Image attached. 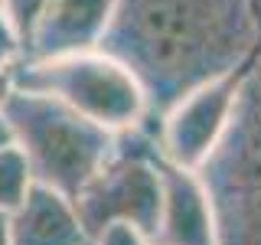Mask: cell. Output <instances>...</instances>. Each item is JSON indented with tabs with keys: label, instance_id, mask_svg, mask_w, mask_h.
<instances>
[{
	"label": "cell",
	"instance_id": "cell-12",
	"mask_svg": "<svg viewBox=\"0 0 261 245\" xmlns=\"http://www.w3.org/2000/svg\"><path fill=\"white\" fill-rule=\"evenodd\" d=\"M20 59H23V43L16 36V30L10 27V20H7L4 4H0V69H13Z\"/></svg>",
	"mask_w": 261,
	"mask_h": 245
},
{
	"label": "cell",
	"instance_id": "cell-2",
	"mask_svg": "<svg viewBox=\"0 0 261 245\" xmlns=\"http://www.w3.org/2000/svg\"><path fill=\"white\" fill-rule=\"evenodd\" d=\"M0 121L27 160L33 183L59 190L69 200L111 160L121 134L79 114L62 98L16 85L0 108Z\"/></svg>",
	"mask_w": 261,
	"mask_h": 245
},
{
	"label": "cell",
	"instance_id": "cell-10",
	"mask_svg": "<svg viewBox=\"0 0 261 245\" xmlns=\"http://www.w3.org/2000/svg\"><path fill=\"white\" fill-rule=\"evenodd\" d=\"M33 186V177H30V167L23 160V154L16 151V144H4L0 147V212H10L23 203V196L30 193Z\"/></svg>",
	"mask_w": 261,
	"mask_h": 245
},
{
	"label": "cell",
	"instance_id": "cell-7",
	"mask_svg": "<svg viewBox=\"0 0 261 245\" xmlns=\"http://www.w3.org/2000/svg\"><path fill=\"white\" fill-rule=\"evenodd\" d=\"M157 174H160V219L153 242L157 245H219L216 216H212L209 190L199 170L179 167L163 157L157 147Z\"/></svg>",
	"mask_w": 261,
	"mask_h": 245
},
{
	"label": "cell",
	"instance_id": "cell-11",
	"mask_svg": "<svg viewBox=\"0 0 261 245\" xmlns=\"http://www.w3.org/2000/svg\"><path fill=\"white\" fill-rule=\"evenodd\" d=\"M0 4H4V13L10 20V27L16 30V36L23 43V56H27V43H30V36L36 30V23H39L49 0H0Z\"/></svg>",
	"mask_w": 261,
	"mask_h": 245
},
{
	"label": "cell",
	"instance_id": "cell-15",
	"mask_svg": "<svg viewBox=\"0 0 261 245\" xmlns=\"http://www.w3.org/2000/svg\"><path fill=\"white\" fill-rule=\"evenodd\" d=\"M0 245H10V216L0 212Z\"/></svg>",
	"mask_w": 261,
	"mask_h": 245
},
{
	"label": "cell",
	"instance_id": "cell-8",
	"mask_svg": "<svg viewBox=\"0 0 261 245\" xmlns=\"http://www.w3.org/2000/svg\"><path fill=\"white\" fill-rule=\"evenodd\" d=\"M111 13L114 0H49L27 43V59L98 49L101 36L108 33Z\"/></svg>",
	"mask_w": 261,
	"mask_h": 245
},
{
	"label": "cell",
	"instance_id": "cell-9",
	"mask_svg": "<svg viewBox=\"0 0 261 245\" xmlns=\"http://www.w3.org/2000/svg\"><path fill=\"white\" fill-rule=\"evenodd\" d=\"M10 245H95V239L82 223L75 200L33 183L10 212Z\"/></svg>",
	"mask_w": 261,
	"mask_h": 245
},
{
	"label": "cell",
	"instance_id": "cell-4",
	"mask_svg": "<svg viewBox=\"0 0 261 245\" xmlns=\"http://www.w3.org/2000/svg\"><path fill=\"white\" fill-rule=\"evenodd\" d=\"M16 88L49 92L72 105L79 114L98 121L111 131H130L147 125V98L141 82L127 65L101 49L53 56V59H27L10 69Z\"/></svg>",
	"mask_w": 261,
	"mask_h": 245
},
{
	"label": "cell",
	"instance_id": "cell-3",
	"mask_svg": "<svg viewBox=\"0 0 261 245\" xmlns=\"http://www.w3.org/2000/svg\"><path fill=\"white\" fill-rule=\"evenodd\" d=\"M219 245H261V49L242 69L232 118L199 167Z\"/></svg>",
	"mask_w": 261,
	"mask_h": 245
},
{
	"label": "cell",
	"instance_id": "cell-6",
	"mask_svg": "<svg viewBox=\"0 0 261 245\" xmlns=\"http://www.w3.org/2000/svg\"><path fill=\"white\" fill-rule=\"evenodd\" d=\"M239 76L242 72H232L225 79L193 88L170 105L157 121H150V131L163 157L190 170H199L206 163V157L216 151V144L222 141L228 128Z\"/></svg>",
	"mask_w": 261,
	"mask_h": 245
},
{
	"label": "cell",
	"instance_id": "cell-14",
	"mask_svg": "<svg viewBox=\"0 0 261 245\" xmlns=\"http://www.w3.org/2000/svg\"><path fill=\"white\" fill-rule=\"evenodd\" d=\"M10 88H13L10 69H0V108H4V102H7V95H10Z\"/></svg>",
	"mask_w": 261,
	"mask_h": 245
},
{
	"label": "cell",
	"instance_id": "cell-1",
	"mask_svg": "<svg viewBox=\"0 0 261 245\" xmlns=\"http://www.w3.org/2000/svg\"><path fill=\"white\" fill-rule=\"evenodd\" d=\"M98 49L141 82L150 125L186 92L255 59L261 7L258 0H114Z\"/></svg>",
	"mask_w": 261,
	"mask_h": 245
},
{
	"label": "cell",
	"instance_id": "cell-5",
	"mask_svg": "<svg viewBox=\"0 0 261 245\" xmlns=\"http://www.w3.org/2000/svg\"><path fill=\"white\" fill-rule=\"evenodd\" d=\"M75 209L92 239L108 226H130L153 239L160 219V174L150 125L121 131L111 160L79 190Z\"/></svg>",
	"mask_w": 261,
	"mask_h": 245
},
{
	"label": "cell",
	"instance_id": "cell-16",
	"mask_svg": "<svg viewBox=\"0 0 261 245\" xmlns=\"http://www.w3.org/2000/svg\"><path fill=\"white\" fill-rule=\"evenodd\" d=\"M4 144H10V134H7V128H4V121H0V147Z\"/></svg>",
	"mask_w": 261,
	"mask_h": 245
},
{
	"label": "cell",
	"instance_id": "cell-13",
	"mask_svg": "<svg viewBox=\"0 0 261 245\" xmlns=\"http://www.w3.org/2000/svg\"><path fill=\"white\" fill-rule=\"evenodd\" d=\"M95 245H157V242L130 226H108L105 232L95 235Z\"/></svg>",
	"mask_w": 261,
	"mask_h": 245
},
{
	"label": "cell",
	"instance_id": "cell-17",
	"mask_svg": "<svg viewBox=\"0 0 261 245\" xmlns=\"http://www.w3.org/2000/svg\"><path fill=\"white\" fill-rule=\"evenodd\" d=\"M258 7H261V0H258Z\"/></svg>",
	"mask_w": 261,
	"mask_h": 245
}]
</instances>
